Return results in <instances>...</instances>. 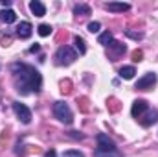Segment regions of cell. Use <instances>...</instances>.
I'll use <instances>...</instances> for the list:
<instances>
[{"label": "cell", "instance_id": "cell-1", "mask_svg": "<svg viewBox=\"0 0 158 157\" xmlns=\"http://www.w3.org/2000/svg\"><path fill=\"white\" fill-rule=\"evenodd\" d=\"M11 72L15 74V85H17L19 92L28 94V92L40 91L42 78H40L39 70H35L33 67L24 65V63H15V65H11Z\"/></svg>", "mask_w": 158, "mask_h": 157}, {"label": "cell", "instance_id": "cell-2", "mask_svg": "<svg viewBox=\"0 0 158 157\" xmlns=\"http://www.w3.org/2000/svg\"><path fill=\"white\" fill-rule=\"evenodd\" d=\"M53 115H55V118H59L64 124H72L74 122V115H72L68 104H64V102H55L53 104Z\"/></svg>", "mask_w": 158, "mask_h": 157}, {"label": "cell", "instance_id": "cell-3", "mask_svg": "<svg viewBox=\"0 0 158 157\" xmlns=\"http://www.w3.org/2000/svg\"><path fill=\"white\" fill-rule=\"evenodd\" d=\"M55 59H57V65H72L76 59H77V54L70 48V46H61L55 54Z\"/></svg>", "mask_w": 158, "mask_h": 157}, {"label": "cell", "instance_id": "cell-4", "mask_svg": "<svg viewBox=\"0 0 158 157\" xmlns=\"http://www.w3.org/2000/svg\"><path fill=\"white\" fill-rule=\"evenodd\" d=\"M13 111H15V115L19 117V120H20L22 124H30V122H31V111H30L24 104L15 102V104H13Z\"/></svg>", "mask_w": 158, "mask_h": 157}, {"label": "cell", "instance_id": "cell-5", "mask_svg": "<svg viewBox=\"0 0 158 157\" xmlns=\"http://www.w3.org/2000/svg\"><path fill=\"white\" fill-rule=\"evenodd\" d=\"M156 74L155 72H147L145 76H142V78L136 81V89L138 91H149V89H153V85L156 83Z\"/></svg>", "mask_w": 158, "mask_h": 157}, {"label": "cell", "instance_id": "cell-6", "mask_svg": "<svg viewBox=\"0 0 158 157\" xmlns=\"http://www.w3.org/2000/svg\"><path fill=\"white\" fill-rule=\"evenodd\" d=\"M98 150L99 152H114L116 150V142L112 139H109V135L99 133L98 135Z\"/></svg>", "mask_w": 158, "mask_h": 157}, {"label": "cell", "instance_id": "cell-7", "mask_svg": "<svg viewBox=\"0 0 158 157\" xmlns=\"http://www.w3.org/2000/svg\"><path fill=\"white\" fill-rule=\"evenodd\" d=\"M147 109H149V105H147L145 100H136V102L132 104V107H131V115L134 118H142L147 113Z\"/></svg>", "mask_w": 158, "mask_h": 157}, {"label": "cell", "instance_id": "cell-8", "mask_svg": "<svg viewBox=\"0 0 158 157\" xmlns=\"http://www.w3.org/2000/svg\"><path fill=\"white\" fill-rule=\"evenodd\" d=\"M31 34H33V26H31L28 20L19 22V26H17V35H19L20 39H30Z\"/></svg>", "mask_w": 158, "mask_h": 157}, {"label": "cell", "instance_id": "cell-9", "mask_svg": "<svg viewBox=\"0 0 158 157\" xmlns=\"http://www.w3.org/2000/svg\"><path fill=\"white\" fill-rule=\"evenodd\" d=\"M105 9H109L112 13H123V11L131 9V4H127V2H107Z\"/></svg>", "mask_w": 158, "mask_h": 157}, {"label": "cell", "instance_id": "cell-10", "mask_svg": "<svg viewBox=\"0 0 158 157\" xmlns=\"http://www.w3.org/2000/svg\"><path fill=\"white\" fill-rule=\"evenodd\" d=\"M30 11H31L35 17H44V15H46V7H44V4L39 2V0H31V2H30Z\"/></svg>", "mask_w": 158, "mask_h": 157}, {"label": "cell", "instance_id": "cell-11", "mask_svg": "<svg viewBox=\"0 0 158 157\" xmlns=\"http://www.w3.org/2000/svg\"><path fill=\"white\" fill-rule=\"evenodd\" d=\"M140 120V124L143 126V128H149L151 124H155V122H158V111L155 109V111H147V115L142 118H138Z\"/></svg>", "mask_w": 158, "mask_h": 157}, {"label": "cell", "instance_id": "cell-12", "mask_svg": "<svg viewBox=\"0 0 158 157\" xmlns=\"http://www.w3.org/2000/svg\"><path fill=\"white\" fill-rule=\"evenodd\" d=\"M109 50L114 52V54H112V61H116L121 54H125V44H121V43H118V41H112V44L109 46Z\"/></svg>", "mask_w": 158, "mask_h": 157}, {"label": "cell", "instance_id": "cell-13", "mask_svg": "<svg viewBox=\"0 0 158 157\" xmlns=\"http://www.w3.org/2000/svg\"><path fill=\"white\" fill-rule=\"evenodd\" d=\"M0 20L6 22V24H13V22L17 20V13H15L13 9H4V11L0 13Z\"/></svg>", "mask_w": 158, "mask_h": 157}, {"label": "cell", "instance_id": "cell-14", "mask_svg": "<svg viewBox=\"0 0 158 157\" xmlns=\"http://www.w3.org/2000/svg\"><path fill=\"white\" fill-rule=\"evenodd\" d=\"M134 74H136V69L134 67H121L119 69V78H123V79H132L134 78Z\"/></svg>", "mask_w": 158, "mask_h": 157}, {"label": "cell", "instance_id": "cell-15", "mask_svg": "<svg viewBox=\"0 0 158 157\" xmlns=\"http://www.w3.org/2000/svg\"><path fill=\"white\" fill-rule=\"evenodd\" d=\"M112 41H114V37H112V34L107 30V32H103L99 37H98V43L99 44H103V46H110L112 44Z\"/></svg>", "mask_w": 158, "mask_h": 157}, {"label": "cell", "instance_id": "cell-16", "mask_svg": "<svg viewBox=\"0 0 158 157\" xmlns=\"http://www.w3.org/2000/svg\"><path fill=\"white\" fill-rule=\"evenodd\" d=\"M74 44H76V48H77V52L81 56L86 54V44H85V39H83V37L76 35V37H74Z\"/></svg>", "mask_w": 158, "mask_h": 157}, {"label": "cell", "instance_id": "cell-17", "mask_svg": "<svg viewBox=\"0 0 158 157\" xmlns=\"http://www.w3.org/2000/svg\"><path fill=\"white\" fill-rule=\"evenodd\" d=\"M74 13L76 15H90V6H86V4H76L74 6Z\"/></svg>", "mask_w": 158, "mask_h": 157}, {"label": "cell", "instance_id": "cell-18", "mask_svg": "<svg viewBox=\"0 0 158 157\" xmlns=\"http://www.w3.org/2000/svg\"><path fill=\"white\" fill-rule=\"evenodd\" d=\"M37 32H39L40 37H48V35L52 34V26H50V24H40L39 28H37Z\"/></svg>", "mask_w": 158, "mask_h": 157}, {"label": "cell", "instance_id": "cell-19", "mask_svg": "<svg viewBox=\"0 0 158 157\" xmlns=\"http://www.w3.org/2000/svg\"><path fill=\"white\" fill-rule=\"evenodd\" d=\"M96 157H121L118 150H114V152H99V150H96Z\"/></svg>", "mask_w": 158, "mask_h": 157}, {"label": "cell", "instance_id": "cell-20", "mask_svg": "<svg viewBox=\"0 0 158 157\" xmlns=\"http://www.w3.org/2000/svg\"><path fill=\"white\" fill-rule=\"evenodd\" d=\"M101 30V24L98 22V20H94V22H88V32L90 34H98Z\"/></svg>", "mask_w": 158, "mask_h": 157}, {"label": "cell", "instance_id": "cell-21", "mask_svg": "<svg viewBox=\"0 0 158 157\" xmlns=\"http://www.w3.org/2000/svg\"><path fill=\"white\" fill-rule=\"evenodd\" d=\"M131 57H132V61H134V63H138V61H142V59H143V52H142V50H134V52L131 54Z\"/></svg>", "mask_w": 158, "mask_h": 157}, {"label": "cell", "instance_id": "cell-22", "mask_svg": "<svg viewBox=\"0 0 158 157\" xmlns=\"http://www.w3.org/2000/svg\"><path fill=\"white\" fill-rule=\"evenodd\" d=\"M63 157H85V155L81 152H77V150H68V152L63 154Z\"/></svg>", "mask_w": 158, "mask_h": 157}, {"label": "cell", "instance_id": "cell-23", "mask_svg": "<svg viewBox=\"0 0 158 157\" xmlns=\"http://www.w3.org/2000/svg\"><path fill=\"white\" fill-rule=\"evenodd\" d=\"M77 104H81V109H83V111H88V105H86V104H88V98H79Z\"/></svg>", "mask_w": 158, "mask_h": 157}, {"label": "cell", "instance_id": "cell-24", "mask_svg": "<svg viewBox=\"0 0 158 157\" xmlns=\"http://www.w3.org/2000/svg\"><path fill=\"white\" fill-rule=\"evenodd\" d=\"M70 85H72V83H70L68 79L63 81V83H61V91H63V92H70Z\"/></svg>", "mask_w": 158, "mask_h": 157}, {"label": "cell", "instance_id": "cell-25", "mask_svg": "<svg viewBox=\"0 0 158 157\" xmlns=\"http://www.w3.org/2000/svg\"><path fill=\"white\" fill-rule=\"evenodd\" d=\"M127 35H129L131 39H142V37H143L142 34H136V32H131V30H127Z\"/></svg>", "mask_w": 158, "mask_h": 157}, {"label": "cell", "instance_id": "cell-26", "mask_svg": "<svg viewBox=\"0 0 158 157\" xmlns=\"http://www.w3.org/2000/svg\"><path fill=\"white\" fill-rule=\"evenodd\" d=\"M109 104H110V109H112V111H118V109H119V105H118V100H114V98H110V100H109Z\"/></svg>", "mask_w": 158, "mask_h": 157}, {"label": "cell", "instance_id": "cell-27", "mask_svg": "<svg viewBox=\"0 0 158 157\" xmlns=\"http://www.w3.org/2000/svg\"><path fill=\"white\" fill-rule=\"evenodd\" d=\"M39 50H40V44H33V46L30 48V52H31V54H35V52H39Z\"/></svg>", "mask_w": 158, "mask_h": 157}, {"label": "cell", "instance_id": "cell-28", "mask_svg": "<svg viewBox=\"0 0 158 157\" xmlns=\"http://www.w3.org/2000/svg\"><path fill=\"white\" fill-rule=\"evenodd\" d=\"M44 157H57V154H55V150H50V152L44 154Z\"/></svg>", "mask_w": 158, "mask_h": 157}, {"label": "cell", "instance_id": "cell-29", "mask_svg": "<svg viewBox=\"0 0 158 157\" xmlns=\"http://www.w3.org/2000/svg\"><path fill=\"white\" fill-rule=\"evenodd\" d=\"M9 43H11L9 37H4V39H2V46H9Z\"/></svg>", "mask_w": 158, "mask_h": 157}, {"label": "cell", "instance_id": "cell-30", "mask_svg": "<svg viewBox=\"0 0 158 157\" xmlns=\"http://www.w3.org/2000/svg\"><path fill=\"white\" fill-rule=\"evenodd\" d=\"M0 4H2V6H4V7H9V6H11V0H2V2H0Z\"/></svg>", "mask_w": 158, "mask_h": 157}]
</instances>
